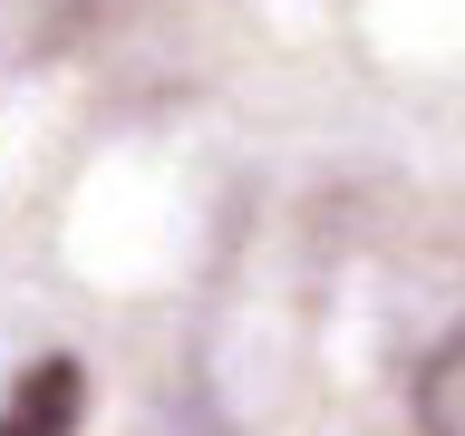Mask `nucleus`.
<instances>
[{"label":"nucleus","instance_id":"nucleus-1","mask_svg":"<svg viewBox=\"0 0 465 436\" xmlns=\"http://www.w3.org/2000/svg\"><path fill=\"white\" fill-rule=\"evenodd\" d=\"M78 359H39V369L20 378V398L0 407V436H68L78 427Z\"/></svg>","mask_w":465,"mask_h":436},{"label":"nucleus","instance_id":"nucleus-2","mask_svg":"<svg viewBox=\"0 0 465 436\" xmlns=\"http://www.w3.org/2000/svg\"><path fill=\"white\" fill-rule=\"evenodd\" d=\"M417 427L427 436H465V330L417 369Z\"/></svg>","mask_w":465,"mask_h":436}]
</instances>
